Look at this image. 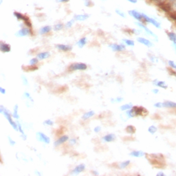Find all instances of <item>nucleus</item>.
Wrapping results in <instances>:
<instances>
[{
	"mask_svg": "<svg viewBox=\"0 0 176 176\" xmlns=\"http://www.w3.org/2000/svg\"><path fill=\"white\" fill-rule=\"evenodd\" d=\"M0 112L1 113V114H3L4 115V117L6 118L7 120H8V121L9 122V123L10 124V125H11L12 128L15 129V131H19V127H18V124H17L15 122L13 121L11 117V115H10V112H8L7 109L5 108L4 107H3V105H1V107H0Z\"/></svg>",
	"mask_w": 176,
	"mask_h": 176,
	"instance_id": "nucleus-1",
	"label": "nucleus"
},
{
	"mask_svg": "<svg viewBox=\"0 0 176 176\" xmlns=\"http://www.w3.org/2000/svg\"><path fill=\"white\" fill-rule=\"evenodd\" d=\"M87 68V65L83 63H75L71 64L69 66V70L76 71V70H85Z\"/></svg>",
	"mask_w": 176,
	"mask_h": 176,
	"instance_id": "nucleus-2",
	"label": "nucleus"
},
{
	"mask_svg": "<svg viewBox=\"0 0 176 176\" xmlns=\"http://www.w3.org/2000/svg\"><path fill=\"white\" fill-rule=\"evenodd\" d=\"M143 19H145V21H146L147 22L149 23V24H151L152 25H153L154 26L156 27L157 28H161V26L160 24V22H158V21H156V19H153V18L149 17V16H147V15H145V14L143 13Z\"/></svg>",
	"mask_w": 176,
	"mask_h": 176,
	"instance_id": "nucleus-3",
	"label": "nucleus"
},
{
	"mask_svg": "<svg viewBox=\"0 0 176 176\" xmlns=\"http://www.w3.org/2000/svg\"><path fill=\"white\" fill-rule=\"evenodd\" d=\"M128 13H129V15L131 16V17H134V19H136V20L141 21L143 19V13H141V12H138L137 10H129Z\"/></svg>",
	"mask_w": 176,
	"mask_h": 176,
	"instance_id": "nucleus-4",
	"label": "nucleus"
},
{
	"mask_svg": "<svg viewBox=\"0 0 176 176\" xmlns=\"http://www.w3.org/2000/svg\"><path fill=\"white\" fill-rule=\"evenodd\" d=\"M136 24L138 26H139L140 28H142V29H143V30H144L146 32V33L148 34V35H151V37H154V38H155V39H156V40H158V36L156 35L155 33H153V32L151 31V30L149 29V28H147V27L145 26L144 24H141V23H140V22H136Z\"/></svg>",
	"mask_w": 176,
	"mask_h": 176,
	"instance_id": "nucleus-5",
	"label": "nucleus"
},
{
	"mask_svg": "<svg viewBox=\"0 0 176 176\" xmlns=\"http://www.w3.org/2000/svg\"><path fill=\"white\" fill-rule=\"evenodd\" d=\"M133 111H134V114H135V116H144L145 112H147V109H145L144 107H138V106H134V107H132Z\"/></svg>",
	"mask_w": 176,
	"mask_h": 176,
	"instance_id": "nucleus-6",
	"label": "nucleus"
},
{
	"mask_svg": "<svg viewBox=\"0 0 176 176\" xmlns=\"http://www.w3.org/2000/svg\"><path fill=\"white\" fill-rule=\"evenodd\" d=\"M30 33V30L28 28H23L15 33V36L17 37H23L29 35Z\"/></svg>",
	"mask_w": 176,
	"mask_h": 176,
	"instance_id": "nucleus-7",
	"label": "nucleus"
},
{
	"mask_svg": "<svg viewBox=\"0 0 176 176\" xmlns=\"http://www.w3.org/2000/svg\"><path fill=\"white\" fill-rule=\"evenodd\" d=\"M37 139L39 140L40 142H42V143H46V144H49L50 142V138L46 135V134H43L41 132H38L37 134Z\"/></svg>",
	"mask_w": 176,
	"mask_h": 176,
	"instance_id": "nucleus-8",
	"label": "nucleus"
},
{
	"mask_svg": "<svg viewBox=\"0 0 176 176\" xmlns=\"http://www.w3.org/2000/svg\"><path fill=\"white\" fill-rule=\"evenodd\" d=\"M153 85L158 87H161L164 89H166L168 88V85L164 80H159L158 79H156L153 81Z\"/></svg>",
	"mask_w": 176,
	"mask_h": 176,
	"instance_id": "nucleus-9",
	"label": "nucleus"
},
{
	"mask_svg": "<svg viewBox=\"0 0 176 176\" xmlns=\"http://www.w3.org/2000/svg\"><path fill=\"white\" fill-rule=\"evenodd\" d=\"M109 48H112V50L114 52H120L125 50V46L124 44H113L109 46Z\"/></svg>",
	"mask_w": 176,
	"mask_h": 176,
	"instance_id": "nucleus-10",
	"label": "nucleus"
},
{
	"mask_svg": "<svg viewBox=\"0 0 176 176\" xmlns=\"http://www.w3.org/2000/svg\"><path fill=\"white\" fill-rule=\"evenodd\" d=\"M163 108L168 109H176V102L171 101V100H166L162 102Z\"/></svg>",
	"mask_w": 176,
	"mask_h": 176,
	"instance_id": "nucleus-11",
	"label": "nucleus"
},
{
	"mask_svg": "<svg viewBox=\"0 0 176 176\" xmlns=\"http://www.w3.org/2000/svg\"><path fill=\"white\" fill-rule=\"evenodd\" d=\"M137 41L140 43V44H143L144 46H147V47L151 48L153 46L151 43V41H150L149 40H148V39H147L145 38H143V37H138V38L137 39Z\"/></svg>",
	"mask_w": 176,
	"mask_h": 176,
	"instance_id": "nucleus-12",
	"label": "nucleus"
},
{
	"mask_svg": "<svg viewBox=\"0 0 176 176\" xmlns=\"http://www.w3.org/2000/svg\"><path fill=\"white\" fill-rule=\"evenodd\" d=\"M56 48L59 50H61V51H63V52L70 51V50L72 49V47L71 46L65 44H57Z\"/></svg>",
	"mask_w": 176,
	"mask_h": 176,
	"instance_id": "nucleus-13",
	"label": "nucleus"
},
{
	"mask_svg": "<svg viewBox=\"0 0 176 176\" xmlns=\"http://www.w3.org/2000/svg\"><path fill=\"white\" fill-rule=\"evenodd\" d=\"M85 165L84 164H80L74 168L72 171V174H74V175H78V174L81 173L82 171H83L85 170Z\"/></svg>",
	"mask_w": 176,
	"mask_h": 176,
	"instance_id": "nucleus-14",
	"label": "nucleus"
},
{
	"mask_svg": "<svg viewBox=\"0 0 176 176\" xmlns=\"http://www.w3.org/2000/svg\"><path fill=\"white\" fill-rule=\"evenodd\" d=\"M68 139H69V137H68V136H61V137L59 138L57 141L55 142V143H54V145H55V147L59 146V145H61V144H63V143H65L66 141H68Z\"/></svg>",
	"mask_w": 176,
	"mask_h": 176,
	"instance_id": "nucleus-15",
	"label": "nucleus"
},
{
	"mask_svg": "<svg viewBox=\"0 0 176 176\" xmlns=\"http://www.w3.org/2000/svg\"><path fill=\"white\" fill-rule=\"evenodd\" d=\"M0 50L3 53H9L11 50V48H10V46L9 44L1 42L0 43Z\"/></svg>",
	"mask_w": 176,
	"mask_h": 176,
	"instance_id": "nucleus-16",
	"label": "nucleus"
},
{
	"mask_svg": "<svg viewBox=\"0 0 176 176\" xmlns=\"http://www.w3.org/2000/svg\"><path fill=\"white\" fill-rule=\"evenodd\" d=\"M88 18H89V15H87V14H79V15H75L74 16V20L79 21H85Z\"/></svg>",
	"mask_w": 176,
	"mask_h": 176,
	"instance_id": "nucleus-17",
	"label": "nucleus"
},
{
	"mask_svg": "<svg viewBox=\"0 0 176 176\" xmlns=\"http://www.w3.org/2000/svg\"><path fill=\"white\" fill-rule=\"evenodd\" d=\"M115 138H116V136H115L114 134H109L105 136H103V141L104 142H106V143H110V142L114 141L115 140Z\"/></svg>",
	"mask_w": 176,
	"mask_h": 176,
	"instance_id": "nucleus-18",
	"label": "nucleus"
},
{
	"mask_svg": "<svg viewBox=\"0 0 176 176\" xmlns=\"http://www.w3.org/2000/svg\"><path fill=\"white\" fill-rule=\"evenodd\" d=\"M50 53L49 52H43V53H41L38 54L37 55V58L39 59V60H44V59H48V57H50Z\"/></svg>",
	"mask_w": 176,
	"mask_h": 176,
	"instance_id": "nucleus-19",
	"label": "nucleus"
},
{
	"mask_svg": "<svg viewBox=\"0 0 176 176\" xmlns=\"http://www.w3.org/2000/svg\"><path fill=\"white\" fill-rule=\"evenodd\" d=\"M130 156L136 158H141L145 156V153L142 151H134L130 153Z\"/></svg>",
	"mask_w": 176,
	"mask_h": 176,
	"instance_id": "nucleus-20",
	"label": "nucleus"
},
{
	"mask_svg": "<svg viewBox=\"0 0 176 176\" xmlns=\"http://www.w3.org/2000/svg\"><path fill=\"white\" fill-rule=\"evenodd\" d=\"M52 30L51 26H43L42 28H41L40 30H39V34H40V35H45V34H47L49 32H50V30Z\"/></svg>",
	"mask_w": 176,
	"mask_h": 176,
	"instance_id": "nucleus-21",
	"label": "nucleus"
},
{
	"mask_svg": "<svg viewBox=\"0 0 176 176\" xmlns=\"http://www.w3.org/2000/svg\"><path fill=\"white\" fill-rule=\"evenodd\" d=\"M13 15L16 18H17V19H19V20H24V21H26V23L27 24H29V22H28V19H27L26 17H25L23 15H21V13H19V12H14Z\"/></svg>",
	"mask_w": 176,
	"mask_h": 176,
	"instance_id": "nucleus-22",
	"label": "nucleus"
},
{
	"mask_svg": "<svg viewBox=\"0 0 176 176\" xmlns=\"http://www.w3.org/2000/svg\"><path fill=\"white\" fill-rule=\"evenodd\" d=\"M22 69L26 72H33L37 70L38 69V67H37L36 65H30V66L23 65Z\"/></svg>",
	"mask_w": 176,
	"mask_h": 176,
	"instance_id": "nucleus-23",
	"label": "nucleus"
},
{
	"mask_svg": "<svg viewBox=\"0 0 176 176\" xmlns=\"http://www.w3.org/2000/svg\"><path fill=\"white\" fill-rule=\"evenodd\" d=\"M87 39L86 37H83V38H81L78 40V42L76 43V45L80 48H82L85 46L86 44H87Z\"/></svg>",
	"mask_w": 176,
	"mask_h": 176,
	"instance_id": "nucleus-24",
	"label": "nucleus"
},
{
	"mask_svg": "<svg viewBox=\"0 0 176 176\" xmlns=\"http://www.w3.org/2000/svg\"><path fill=\"white\" fill-rule=\"evenodd\" d=\"M167 36L171 41H172L173 44H176V33H175V32H168V33H167Z\"/></svg>",
	"mask_w": 176,
	"mask_h": 176,
	"instance_id": "nucleus-25",
	"label": "nucleus"
},
{
	"mask_svg": "<svg viewBox=\"0 0 176 176\" xmlns=\"http://www.w3.org/2000/svg\"><path fill=\"white\" fill-rule=\"evenodd\" d=\"M94 115V111H89V112L85 113V114H83V119L86 120L88 119V118L92 117Z\"/></svg>",
	"mask_w": 176,
	"mask_h": 176,
	"instance_id": "nucleus-26",
	"label": "nucleus"
},
{
	"mask_svg": "<svg viewBox=\"0 0 176 176\" xmlns=\"http://www.w3.org/2000/svg\"><path fill=\"white\" fill-rule=\"evenodd\" d=\"M158 131V128L157 127H156L155 125H151L150 127H149L148 128V132L149 134H152V135H153V134H155L156 132H157Z\"/></svg>",
	"mask_w": 176,
	"mask_h": 176,
	"instance_id": "nucleus-27",
	"label": "nucleus"
},
{
	"mask_svg": "<svg viewBox=\"0 0 176 176\" xmlns=\"http://www.w3.org/2000/svg\"><path fill=\"white\" fill-rule=\"evenodd\" d=\"M123 42L125 45L128 46H134L135 45V43L133 40H130V39H123Z\"/></svg>",
	"mask_w": 176,
	"mask_h": 176,
	"instance_id": "nucleus-28",
	"label": "nucleus"
},
{
	"mask_svg": "<svg viewBox=\"0 0 176 176\" xmlns=\"http://www.w3.org/2000/svg\"><path fill=\"white\" fill-rule=\"evenodd\" d=\"M125 130H126L127 133L131 134H134V133L136 132V128L134 127V126H133V125H129V126H127Z\"/></svg>",
	"mask_w": 176,
	"mask_h": 176,
	"instance_id": "nucleus-29",
	"label": "nucleus"
},
{
	"mask_svg": "<svg viewBox=\"0 0 176 176\" xmlns=\"http://www.w3.org/2000/svg\"><path fill=\"white\" fill-rule=\"evenodd\" d=\"M130 164V161L129 160H126V161H124L123 162L120 163L119 164H118V167L120 168H121V169H123V168H126L128 165H129Z\"/></svg>",
	"mask_w": 176,
	"mask_h": 176,
	"instance_id": "nucleus-30",
	"label": "nucleus"
},
{
	"mask_svg": "<svg viewBox=\"0 0 176 176\" xmlns=\"http://www.w3.org/2000/svg\"><path fill=\"white\" fill-rule=\"evenodd\" d=\"M132 107H133L132 104L129 103V104H125V105H122L120 108L122 111H125V110H129V109H131Z\"/></svg>",
	"mask_w": 176,
	"mask_h": 176,
	"instance_id": "nucleus-31",
	"label": "nucleus"
},
{
	"mask_svg": "<svg viewBox=\"0 0 176 176\" xmlns=\"http://www.w3.org/2000/svg\"><path fill=\"white\" fill-rule=\"evenodd\" d=\"M18 105H15V107H14V109H13V113H12V116H13L14 118H16V119H18V118H19V114H18Z\"/></svg>",
	"mask_w": 176,
	"mask_h": 176,
	"instance_id": "nucleus-32",
	"label": "nucleus"
},
{
	"mask_svg": "<svg viewBox=\"0 0 176 176\" xmlns=\"http://www.w3.org/2000/svg\"><path fill=\"white\" fill-rule=\"evenodd\" d=\"M168 65L170 68H171L172 70H176V62L174 61L169 60L167 61Z\"/></svg>",
	"mask_w": 176,
	"mask_h": 176,
	"instance_id": "nucleus-33",
	"label": "nucleus"
},
{
	"mask_svg": "<svg viewBox=\"0 0 176 176\" xmlns=\"http://www.w3.org/2000/svg\"><path fill=\"white\" fill-rule=\"evenodd\" d=\"M63 25L62 24H57L54 26L53 29L55 31H59V30L63 29Z\"/></svg>",
	"mask_w": 176,
	"mask_h": 176,
	"instance_id": "nucleus-34",
	"label": "nucleus"
},
{
	"mask_svg": "<svg viewBox=\"0 0 176 176\" xmlns=\"http://www.w3.org/2000/svg\"><path fill=\"white\" fill-rule=\"evenodd\" d=\"M116 12L118 14V15L120 16V17H121L123 18H126V15H125V13L123 11H122V10H118V9H116Z\"/></svg>",
	"mask_w": 176,
	"mask_h": 176,
	"instance_id": "nucleus-35",
	"label": "nucleus"
},
{
	"mask_svg": "<svg viewBox=\"0 0 176 176\" xmlns=\"http://www.w3.org/2000/svg\"><path fill=\"white\" fill-rule=\"evenodd\" d=\"M74 23V19H72V20L69 21H68V22L66 23V24H65V27L67 28H70L71 27L73 26Z\"/></svg>",
	"mask_w": 176,
	"mask_h": 176,
	"instance_id": "nucleus-36",
	"label": "nucleus"
},
{
	"mask_svg": "<svg viewBox=\"0 0 176 176\" xmlns=\"http://www.w3.org/2000/svg\"><path fill=\"white\" fill-rule=\"evenodd\" d=\"M38 62H39V59L37 58L32 59L30 61V65H35Z\"/></svg>",
	"mask_w": 176,
	"mask_h": 176,
	"instance_id": "nucleus-37",
	"label": "nucleus"
},
{
	"mask_svg": "<svg viewBox=\"0 0 176 176\" xmlns=\"http://www.w3.org/2000/svg\"><path fill=\"white\" fill-rule=\"evenodd\" d=\"M156 108H163L162 107V102H157L153 105Z\"/></svg>",
	"mask_w": 176,
	"mask_h": 176,
	"instance_id": "nucleus-38",
	"label": "nucleus"
},
{
	"mask_svg": "<svg viewBox=\"0 0 176 176\" xmlns=\"http://www.w3.org/2000/svg\"><path fill=\"white\" fill-rule=\"evenodd\" d=\"M44 123L45 124V125H48V126H52V125H54V122L53 121V120H45Z\"/></svg>",
	"mask_w": 176,
	"mask_h": 176,
	"instance_id": "nucleus-39",
	"label": "nucleus"
},
{
	"mask_svg": "<svg viewBox=\"0 0 176 176\" xmlns=\"http://www.w3.org/2000/svg\"><path fill=\"white\" fill-rule=\"evenodd\" d=\"M123 100V98H120V97H118V98H115V99H112V103H114V102H116V103H120V102H122Z\"/></svg>",
	"mask_w": 176,
	"mask_h": 176,
	"instance_id": "nucleus-40",
	"label": "nucleus"
},
{
	"mask_svg": "<svg viewBox=\"0 0 176 176\" xmlns=\"http://www.w3.org/2000/svg\"><path fill=\"white\" fill-rule=\"evenodd\" d=\"M76 143V138H72V139H71L70 141V144L72 145H75Z\"/></svg>",
	"mask_w": 176,
	"mask_h": 176,
	"instance_id": "nucleus-41",
	"label": "nucleus"
},
{
	"mask_svg": "<svg viewBox=\"0 0 176 176\" xmlns=\"http://www.w3.org/2000/svg\"><path fill=\"white\" fill-rule=\"evenodd\" d=\"M152 92L154 94H158L160 92V90L158 88H154V89H152Z\"/></svg>",
	"mask_w": 176,
	"mask_h": 176,
	"instance_id": "nucleus-42",
	"label": "nucleus"
},
{
	"mask_svg": "<svg viewBox=\"0 0 176 176\" xmlns=\"http://www.w3.org/2000/svg\"><path fill=\"white\" fill-rule=\"evenodd\" d=\"M8 141H9V143H10V144L12 145V146H13V145H15V141H14L12 139V138H10V137H8Z\"/></svg>",
	"mask_w": 176,
	"mask_h": 176,
	"instance_id": "nucleus-43",
	"label": "nucleus"
},
{
	"mask_svg": "<svg viewBox=\"0 0 176 176\" xmlns=\"http://www.w3.org/2000/svg\"><path fill=\"white\" fill-rule=\"evenodd\" d=\"M24 96H25V97H26V98H29V99H30V100H32V101H33V100L32 99V97L30 96V95L29 93H28V92H25Z\"/></svg>",
	"mask_w": 176,
	"mask_h": 176,
	"instance_id": "nucleus-44",
	"label": "nucleus"
},
{
	"mask_svg": "<svg viewBox=\"0 0 176 176\" xmlns=\"http://www.w3.org/2000/svg\"><path fill=\"white\" fill-rule=\"evenodd\" d=\"M94 130V132H96V133H98V132H99L100 130H101V127H99V126H97V127H95Z\"/></svg>",
	"mask_w": 176,
	"mask_h": 176,
	"instance_id": "nucleus-45",
	"label": "nucleus"
},
{
	"mask_svg": "<svg viewBox=\"0 0 176 176\" xmlns=\"http://www.w3.org/2000/svg\"><path fill=\"white\" fill-rule=\"evenodd\" d=\"M0 92H1V94H6V89H4V88H3L2 87H0Z\"/></svg>",
	"mask_w": 176,
	"mask_h": 176,
	"instance_id": "nucleus-46",
	"label": "nucleus"
},
{
	"mask_svg": "<svg viewBox=\"0 0 176 176\" xmlns=\"http://www.w3.org/2000/svg\"><path fill=\"white\" fill-rule=\"evenodd\" d=\"M22 79L24 80V85H28V80L26 79V78L24 76H22Z\"/></svg>",
	"mask_w": 176,
	"mask_h": 176,
	"instance_id": "nucleus-47",
	"label": "nucleus"
},
{
	"mask_svg": "<svg viewBox=\"0 0 176 176\" xmlns=\"http://www.w3.org/2000/svg\"><path fill=\"white\" fill-rule=\"evenodd\" d=\"M56 1L59 3H65V2H68L70 0H56Z\"/></svg>",
	"mask_w": 176,
	"mask_h": 176,
	"instance_id": "nucleus-48",
	"label": "nucleus"
},
{
	"mask_svg": "<svg viewBox=\"0 0 176 176\" xmlns=\"http://www.w3.org/2000/svg\"><path fill=\"white\" fill-rule=\"evenodd\" d=\"M156 175H158V176H165L166 175H165L164 173H163V172L160 171V172H159V173H158L157 174H156Z\"/></svg>",
	"mask_w": 176,
	"mask_h": 176,
	"instance_id": "nucleus-49",
	"label": "nucleus"
},
{
	"mask_svg": "<svg viewBox=\"0 0 176 176\" xmlns=\"http://www.w3.org/2000/svg\"><path fill=\"white\" fill-rule=\"evenodd\" d=\"M151 61L152 62H158V59H156L154 57H151Z\"/></svg>",
	"mask_w": 176,
	"mask_h": 176,
	"instance_id": "nucleus-50",
	"label": "nucleus"
},
{
	"mask_svg": "<svg viewBox=\"0 0 176 176\" xmlns=\"http://www.w3.org/2000/svg\"><path fill=\"white\" fill-rule=\"evenodd\" d=\"M127 1H128L129 2L132 3H136L138 2V0H127Z\"/></svg>",
	"mask_w": 176,
	"mask_h": 176,
	"instance_id": "nucleus-51",
	"label": "nucleus"
},
{
	"mask_svg": "<svg viewBox=\"0 0 176 176\" xmlns=\"http://www.w3.org/2000/svg\"><path fill=\"white\" fill-rule=\"evenodd\" d=\"M172 46H173V49H174V50H175V52L176 53V44H173H173H172Z\"/></svg>",
	"mask_w": 176,
	"mask_h": 176,
	"instance_id": "nucleus-52",
	"label": "nucleus"
},
{
	"mask_svg": "<svg viewBox=\"0 0 176 176\" xmlns=\"http://www.w3.org/2000/svg\"><path fill=\"white\" fill-rule=\"evenodd\" d=\"M93 173L94 174H95V175H98V173H97V172H96V171H93Z\"/></svg>",
	"mask_w": 176,
	"mask_h": 176,
	"instance_id": "nucleus-53",
	"label": "nucleus"
},
{
	"mask_svg": "<svg viewBox=\"0 0 176 176\" xmlns=\"http://www.w3.org/2000/svg\"><path fill=\"white\" fill-rule=\"evenodd\" d=\"M173 7L174 8H175V9H176V1L175 2V3H174V5H173Z\"/></svg>",
	"mask_w": 176,
	"mask_h": 176,
	"instance_id": "nucleus-54",
	"label": "nucleus"
},
{
	"mask_svg": "<svg viewBox=\"0 0 176 176\" xmlns=\"http://www.w3.org/2000/svg\"><path fill=\"white\" fill-rule=\"evenodd\" d=\"M171 1H175V0H171Z\"/></svg>",
	"mask_w": 176,
	"mask_h": 176,
	"instance_id": "nucleus-55",
	"label": "nucleus"
},
{
	"mask_svg": "<svg viewBox=\"0 0 176 176\" xmlns=\"http://www.w3.org/2000/svg\"><path fill=\"white\" fill-rule=\"evenodd\" d=\"M103 1H104V0H103Z\"/></svg>",
	"mask_w": 176,
	"mask_h": 176,
	"instance_id": "nucleus-56",
	"label": "nucleus"
}]
</instances>
